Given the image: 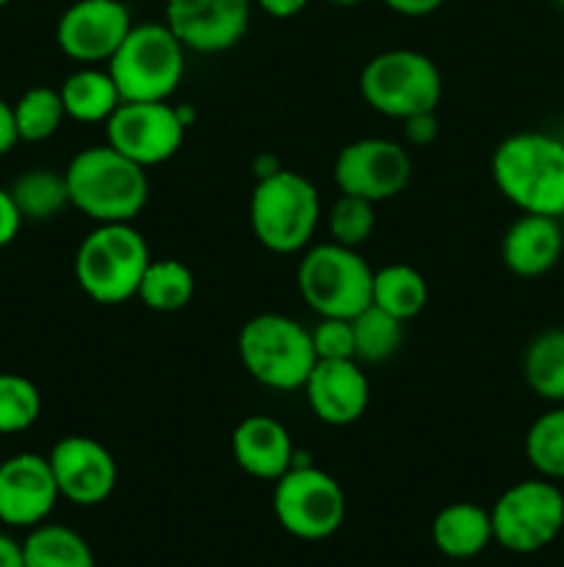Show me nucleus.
<instances>
[{"mask_svg": "<svg viewBox=\"0 0 564 567\" xmlns=\"http://www.w3.org/2000/svg\"><path fill=\"white\" fill-rule=\"evenodd\" d=\"M194 293H197V277L182 260L153 258L138 282L136 299L153 313H177L191 305Z\"/></svg>", "mask_w": 564, "mask_h": 567, "instance_id": "nucleus-25", "label": "nucleus"}, {"mask_svg": "<svg viewBox=\"0 0 564 567\" xmlns=\"http://www.w3.org/2000/svg\"><path fill=\"white\" fill-rule=\"evenodd\" d=\"M332 177L341 194L385 203L398 197L412 181V155L393 138H357L337 153Z\"/></svg>", "mask_w": 564, "mask_h": 567, "instance_id": "nucleus-12", "label": "nucleus"}, {"mask_svg": "<svg viewBox=\"0 0 564 567\" xmlns=\"http://www.w3.org/2000/svg\"><path fill=\"white\" fill-rule=\"evenodd\" d=\"M59 92L66 120L83 122V125H105L111 114L125 103L105 66H81L64 78Z\"/></svg>", "mask_w": 564, "mask_h": 567, "instance_id": "nucleus-21", "label": "nucleus"}, {"mask_svg": "<svg viewBox=\"0 0 564 567\" xmlns=\"http://www.w3.org/2000/svg\"><path fill=\"white\" fill-rule=\"evenodd\" d=\"M230 449L238 468L252 480L276 482L296 463L291 432L271 415H247L238 421L230 437Z\"/></svg>", "mask_w": 564, "mask_h": 567, "instance_id": "nucleus-18", "label": "nucleus"}, {"mask_svg": "<svg viewBox=\"0 0 564 567\" xmlns=\"http://www.w3.org/2000/svg\"><path fill=\"white\" fill-rule=\"evenodd\" d=\"M238 360L269 391H302L315 365L310 330L282 313H258L238 332Z\"/></svg>", "mask_w": 564, "mask_h": 567, "instance_id": "nucleus-6", "label": "nucleus"}, {"mask_svg": "<svg viewBox=\"0 0 564 567\" xmlns=\"http://www.w3.org/2000/svg\"><path fill=\"white\" fill-rule=\"evenodd\" d=\"M525 460L536 476L564 482V404H553L525 432Z\"/></svg>", "mask_w": 564, "mask_h": 567, "instance_id": "nucleus-27", "label": "nucleus"}, {"mask_svg": "<svg viewBox=\"0 0 564 567\" xmlns=\"http://www.w3.org/2000/svg\"><path fill=\"white\" fill-rule=\"evenodd\" d=\"M359 94L370 111L404 122L424 111H437L442 100V75L420 50H385L359 72Z\"/></svg>", "mask_w": 564, "mask_h": 567, "instance_id": "nucleus-8", "label": "nucleus"}, {"mask_svg": "<svg viewBox=\"0 0 564 567\" xmlns=\"http://www.w3.org/2000/svg\"><path fill=\"white\" fill-rule=\"evenodd\" d=\"M186 122L169 100L125 103L105 122V144L130 158L133 164L153 169L180 153L186 142Z\"/></svg>", "mask_w": 564, "mask_h": 567, "instance_id": "nucleus-11", "label": "nucleus"}, {"mask_svg": "<svg viewBox=\"0 0 564 567\" xmlns=\"http://www.w3.org/2000/svg\"><path fill=\"white\" fill-rule=\"evenodd\" d=\"M0 567H25L22 563V546L9 537L6 532H0Z\"/></svg>", "mask_w": 564, "mask_h": 567, "instance_id": "nucleus-38", "label": "nucleus"}, {"mask_svg": "<svg viewBox=\"0 0 564 567\" xmlns=\"http://www.w3.org/2000/svg\"><path fill=\"white\" fill-rule=\"evenodd\" d=\"M252 0H166V25L182 48L213 55L236 48L249 31Z\"/></svg>", "mask_w": 564, "mask_h": 567, "instance_id": "nucleus-14", "label": "nucleus"}, {"mask_svg": "<svg viewBox=\"0 0 564 567\" xmlns=\"http://www.w3.org/2000/svg\"><path fill=\"white\" fill-rule=\"evenodd\" d=\"M326 3H332V6H357V3H363V0H326Z\"/></svg>", "mask_w": 564, "mask_h": 567, "instance_id": "nucleus-40", "label": "nucleus"}, {"mask_svg": "<svg viewBox=\"0 0 564 567\" xmlns=\"http://www.w3.org/2000/svg\"><path fill=\"white\" fill-rule=\"evenodd\" d=\"M64 177L72 208L94 225L136 221L149 203L147 169L116 153L111 144H94L72 155Z\"/></svg>", "mask_w": 564, "mask_h": 567, "instance_id": "nucleus-2", "label": "nucleus"}, {"mask_svg": "<svg viewBox=\"0 0 564 567\" xmlns=\"http://www.w3.org/2000/svg\"><path fill=\"white\" fill-rule=\"evenodd\" d=\"M130 28V9L122 0H75L55 22V44L81 66H100L108 64Z\"/></svg>", "mask_w": 564, "mask_h": 567, "instance_id": "nucleus-13", "label": "nucleus"}, {"mask_svg": "<svg viewBox=\"0 0 564 567\" xmlns=\"http://www.w3.org/2000/svg\"><path fill=\"white\" fill-rule=\"evenodd\" d=\"M553 3H558V6H562V9H564V0H553Z\"/></svg>", "mask_w": 564, "mask_h": 567, "instance_id": "nucleus-41", "label": "nucleus"}, {"mask_svg": "<svg viewBox=\"0 0 564 567\" xmlns=\"http://www.w3.org/2000/svg\"><path fill=\"white\" fill-rule=\"evenodd\" d=\"M523 380L542 402L564 404V327L536 332L523 352Z\"/></svg>", "mask_w": 564, "mask_h": 567, "instance_id": "nucleus-24", "label": "nucleus"}, {"mask_svg": "<svg viewBox=\"0 0 564 567\" xmlns=\"http://www.w3.org/2000/svg\"><path fill=\"white\" fill-rule=\"evenodd\" d=\"M9 192L25 221H50L64 214L66 208H72L64 172L48 169V166L22 172L11 183Z\"/></svg>", "mask_w": 564, "mask_h": 567, "instance_id": "nucleus-26", "label": "nucleus"}, {"mask_svg": "<svg viewBox=\"0 0 564 567\" xmlns=\"http://www.w3.org/2000/svg\"><path fill=\"white\" fill-rule=\"evenodd\" d=\"M186 53L166 22H133L105 70L114 78L122 100H171L186 75Z\"/></svg>", "mask_w": 564, "mask_h": 567, "instance_id": "nucleus-5", "label": "nucleus"}, {"mask_svg": "<svg viewBox=\"0 0 564 567\" xmlns=\"http://www.w3.org/2000/svg\"><path fill=\"white\" fill-rule=\"evenodd\" d=\"M258 6L274 20H291L307 9L310 0H258Z\"/></svg>", "mask_w": 564, "mask_h": 567, "instance_id": "nucleus-37", "label": "nucleus"}, {"mask_svg": "<svg viewBox=\"0 0 564 567\" xmlns=\"http://www.w3.org/2000/svg\"><path fill=\"white\" fill-rule=\"evenodd\" d=\"M321 221V194L310 177L293 169H276L254 181L249 197V227L263 249L296 255L313 244Z\"/></svg>", "mask_w": 564, "mask_h": 567, "instance_id": "nucleus-3", "label": "nucleus"}, {"mask_svg": "<svg viewBox=\"0 0 564 567\" xmlns=\"http://www.w3.org/2000/svg\"><path fill=\"white\" fill-rule=\"evenodd\" d=\"M271 509L288 535L318 543L335 535L346 520V493L326 471L293 463V468L274 482Z\"/></svg>", "mask_w": 564, "mask_h": 567, "instance_id": "nucleus-9", "label": "nucleus"}, {"mask_svg": "<svg viewBox=\"0 0 564 567\" xmlns=\"http://www.w3.org/2000/svg\"><path fill=\"white\" fill-rule=\"evenodd\" d=\"M17 122V136L20 142H48L61 131L66 120L61 92L53 86H31L11 103Z\"/></svg>", "mask_w": 564, "mask_h": 567, "instance_id": "nucleus-29", "label": "nucleus"}, {"mask_svg": "<svg viewBox=\"0 0 564 567\" xmlns=\"http://www.w3.org/2000/svg\"><path fill=\"white\" fill-rule=\"evenodd\" d=\"M326 227L335 244L359 249L376 230V203L341 194L326 214Z\"/></svg>", "mask_w": 564, "mask_h": 567, "instance_id": "nucleus-31", "label": "nucleus"}, {"mask_svg": "<svg viewBox=\"0 0 564 567\" xmlns=\"http://www.w3.org/2000/svg\"><path fill=\"white\" fill-rule=\"evenodd\" d=\"M492 537L512 554H536L564 529V493L545 476L514 482L490 509Z\"/></svg>", "mask_w": 564, "mask_h": 567, "instance_id": "nucleus-10", "label": "nucleus"}, {"mask_svg": "<svg viewBox=\"0 0 564 567\" xmlns=\"http://www.w3.org/2000/svg\"><path fill=\"white\" fill-rule=\"evenodd\" d=\"M354 330V360L357 363H385L401 349L404 321L385 313L376 305H368L352 319Z\"/></svg>", "mask_w": 564, "mask_h": 567, "instance_id": "nucleus-28", "label": "nucleus"}, {"mask_svg": "<svg viewBox=\"0 0 564 567\" xmlns=\"http://www.w3.org/2000/svg\"><path fill=\"white\" fill-rule=\"evenodd\" d=\"M17 142H20V136H17L14 109H11V103H6V100L0 97V158L9 155L11 150L17 147Z\"/></svg>", "mask_w": 564, "mask_h": 567, "instance_id": "nucleus-35", "label": "nucleus"}, {"mask_svg": "<svg viewBox=\"0 0 564 567\" xmlns=\"http://www.w3.org/2000/svg\"><path fill=\"white\" fill-rule=\"evenodd\" d=\"M296 286L318 319H354L370 305L374 269L357 249L335 241L315 244L299 260Z\"/></svg>", "mask_w": 564, "mask_h": 567, "instance_id": "nucleus-7", "label": "nucleus"}, {"mask_svg": "<svg viewBox=\"0 0 564 567\" xmlns=\"http://www.w3.org/2000/svg\"><path fill=\"white\" fill-rule=\"evenodd\" d=\"M302 391L315 419L326 426L354 424L370 404L368 374L357 360H315Z\"/></svg>", "mask_w": 564, "mask_h": 567, "instance_id": "nucleus-17", "label": "nucleus"}, {"mask_svg": "<svg viewBox=\"0 0 564 567\" xmlns=\"http://www.w3.org/2000/svg\"><path fill=\"white\" fill-rule=\"evenodd\" d=\"M558 221H562V227H564V214H562V219H558Z\"/></svg>", "mask_w": 564, "mask_h": 567, "instance_id": "nucleus-43", "label": "nucleus"}, {"mask_svg": "<svg viewBox=\"0 0 564 567\" xmlns=\"http://www.w3.org/2000/svg\"><path fill=\"white\" fill-rule=\"evenodd\" d=\"M492 183L520 214H564V142L540 131L503 138L490 161Z\"/></svg>", "mask_w": 564, "mask_h": 567, "instance_id": "nucleus-1", "label": "nucleus"}, {"mask_svg": "<svg viewBox=\"0 0 564 567\" xmlns=\"http://www.w3.org/2000/svg\"><path fill=\"white\" fill-rule=\"evenodd\" d=\"M310 338L318 360H354L352 319H318Z\"/></svg>", "mask_w": 564, "mask_h": 567, "instance_id": "nucleus-32", "label": "nucleus"}, {"mask_svg": "<svg viewBox=\"0 0 564 567\" xmlns=\"http://www.w3.org/2000/svg\"><path fill=\"white\" fill-rule=\"evenodd\" d=\"M426 302H429V282L415 266L387 264L382 269H374L370 305L407 324L415 316L424 313Z\"/></svg>", "mask_w": 564, "mask_h": 567, "instance_id": "nucleus-23", "label": "nucleus"}, {"mask_svg": "<svg viewBox=\"0 0 564 567\" xmlns=\"http://www.w3.org/2000/svg\"><path fill=\"white\" fill-rule=\"evenodd\" d=\"M149 244L133 221L94 225L75 252V282L92 302L122 305L136 299L138 282L147 271Z\"/></svg>", "mask_w": 564, "mask_h": 567, "instance_id": "nucleus-4", "label": "nucleus"}, {"mask_svg": "<svg viewBox=\"0 0 564 567\" xmlns=\"http://www.w3.org/2000/svg\"><path fill=\"white\" fill-rule=\"evenodd\" d=\"M22 221L25 219H22L20 208H17L9 188H0V249H6L17 236H20Z\"/></svg>", "mask_w": 564, "mask_h": 567, "instance_id": "nucleus-34", "label": "nucleus"}, {"mask_svg": "<svg viewBox=\"0 0 564 567\" xmlns=\"http://www.w3.org/2000/svg\"><path fill=\"white\" fill-rule=\"evenodd\" d=\"M382 3L401 17H429L435 14L446 0H382Z\"/></svg>", "mask_w": 564, "mask_h": 567, "instance_id": "nucleus-36", "label": "nucleus"}, {"mask_svg": "<svg viewBox=\"0 0 564 567\" xmlns=\"http://www.w3.org/2000/svg\"><path fill=\"white\" fill-rule=\"evenodd\" d=\"M6 3H9V0H0V9H3V6H6Z\"/></svg>", "mask_w": 564, "mask_h": 567, "instance_id": "nucleus-42", "label": "nucleus"}, {"mask_svg": "<svg viewBox=\"0 0 564 567\" xmlns=\"http://www.w3.org/2000/svg\"><path fill=\"white\" fill-rule=\"evenodd\" d=\"M404 136H407L409 147H429L440 136L437 111H424V114H415L409 120H404Z\"/></svg>", "mask_w": 564, "mask_h": 567, "instance_id": "nucleus-33", "label": "nucleus"}, {"mask_svg": "<svg viewBox=\"0 0 564 567\" xmlns=\"http://www.w3.org/2000/svg\"><path fill=\"white\" fill-rule=\"evenodd\" d=\"M25 567H94V551L81 532L64 524H39L20 543Z\"/></svg>", "mask_w": 564, "mask_h": 567, "instance_id": "nucleus-22", "label": "nucleus"}, {"mask_svg": "<svg viewBox=\"0 0 564 567\" xmlns=\"http://www.w3.org/2000/svg\"><path fill=\"white\" fill-rule=\"evenodd\" d=\"M276 169H282V164L274 158V155H260V158H254V177L274 175Z\"/></svg>", "mask_w": 564, "mask_h": 567, "instance_id": "nucleus-39", "label": "nucleus"}, {"mask_svg": "<svg viewBox=\"0 0 564 567\" xmlns=\"http://www.w3.org/2000/svg\"><path fill=\"white\" fill-rule=\"evenodd\" d=\"M431 543L448 559H473L484 551L492 537L490 509L473 502H453L431 520Z\"/></svg>", "mask_w": 564, "mask_h": 567, "instance_id": "nucleus-20", "label": "nucleus"}, {"mask_svg": "<svg viewBox=\"0 0 564 567\" xmlns=\"http://www.w3.org/2000/svg\"><path fill=\"white\" fill-rule=\"evenodd\" d=\"M50 471L61 498L77 507H97L114 493L119 468L108 449L88 435H66L50 449Z\"/></svg>", "mask_w": 564, "mask_h": 567, "instance_id": "nucleus-15", "label": "nucleus"}, {"mask_svg": "<svg viewBox=\"0 0 564 567\" xmlns=\"http://www.w3.org/2000/svg\"><path fill=\"white\" fill-rule=\"evenodd\" d=\"M564 227L556 216L523 214L501 238V260L514 277H542L562 260Z\"/></svg>", "mask_w": 564, "mask_h": 567, "instance_id": "nucleus-19", "label": "nucleus"}, {"mask_svg": "<svg viewBox=\"0 0 564 567\" xmlns=\"http://www.w3.org/2000/svg\"><path fill=\"white\" fill-rule=\"evenodd\" d=\"M61 493L42 454L20 452L0 460V524L11 529H33L44 524Z\"/></svg>", "mask_w": 564, "mask_h": 567, "instance_id": "nucleus-16", "label": "nucleus"}, {"mask_svg": "<svg viewBox=\"0 0 564 567\" xmlns=\"http://www.w3.org/2000/svg\"><path fill=\"white\" fill-rule=\"evenodd\" d=\"M42 415V393L28 377L0 374V435L28 432Z\"/></svg>", "mask_w": 564, "mask_h": 567, "instance_id": "nucleus-30", "label": "nucleus"}]
</instances>
